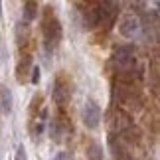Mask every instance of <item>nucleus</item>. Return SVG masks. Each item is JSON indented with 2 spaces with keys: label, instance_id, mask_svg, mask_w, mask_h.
I'll use <instances>...</instances> for the list:
<instances>
[{
  "label": "nucleus",
  "instance_id": "1",
  "mask_svg": "<svg viewBox=\"0 0 160 160\" xmlns=\"http://www.w3.org/2000/svg\"><path fill=\"white\" fill-rule=\"evenodd\" d=\"M44 26H42V34H44V42H46V48H48V52L52 50V48L59 42L61 38V28H59V22H58V18H55L52 14V8H46L44 12Z\"/></svg>",
  "mask_w": 160,
  "mask_h": 160
},
{
  "label": "nucleus",
  "instance_id": "2",
  "mask_svg": "<svg viewBox=\"0 0 160 160\" xmlns=\"http://www.w3.org/2000/svg\"><path fill=\"white\" fill-rule=\"evenodd\" d=\"M137 65V53L131 46H121L115 53V67L122 73H131Z\"/></svg>",
  "mask_w": 160,
  "mask_h": 160
},
{
  "label": "nucleus",
  "instance_id": "3",
  "mask_svg": "<svg viewBox=\"0 0 160 160\" xmlns=\"http://www.w3.org/2000/svg\"><path fill=\"white\" fill-rule=\"evenodd\" d=\"M99 121H101V109L99 105L93 101V99H87L83 105V125L87 128H97L99 127Z\"/></svg>",
  "mask_w": 160,
  "mask_h": 160
},
{
  "label": "nucleus",
  "instance_id": "4",
  "mask_svg": "<svg viewBox=\"0 0 160 160\" xmlns=\"http://www.w3.org/2000/svg\"><path fill=\"white\" fill-rule=\"evenodd\" d=\"M71 99V85L67 83L65 77H59L53 85V101L58 105H65Z\"/></svg>",
  "mask_w": 160,
  "mask_h": 160
},
{
  "label": "nucleus",
  "instance_id": "5",
  "mask_svg": "<svg viewBox=\"0 0 160 160\" xmlns=\"http://www.w3.org/2000/svg\"><path fill=\"white\" fill-rule=\"evenodd\" d=\"M138 20L134 16H127V18H122V22L119 24V32L122 38H134V36L138 34Z\"/></svg>",
  "mask_w": 160,
  "mask_h": 160
},
{
  "label": "nucleus",
  "instance_id": "6",
  "mask_svg": "<svg viewBox=\"0 0 160 160\" xmlns=\"http://www.w3.org/2000/svg\"><path fill=\"white\" fill-rule=\"evenodd\" d=\"M0 111H2V115L12 113V93L6 87H0Z\"/></svg>",
  "mask_w": 160,
  "mask_h": 160
},
{
  "label": "nucleus",
  "instance_id": "7",
  "mask_svg": "<svg viewBox=\"0 0 160 160\" xmlns=\"http://www.w3.org/2000/svg\"><path fill=\"white\" fill-rule=\"evenodd\" d=\"M87 158L89 160H103V148L99 142H89L87 146Z\"/></svg>",
  "mask_w": 160,
  "mask_h": 160
},
{
  "label": "nucleus",
  "instance_id": "8",
  "mask_svg": "<svg viewBox=\"0 0 160 160\" xmlns=\"http://www.w3.org/2000/svg\"><path fill=\"white\" fill-rule=\"evenodd\" d=\"M34 18H36V2L28 0V2L24 4V20H26V22H32Z\"/></svg>",
  "mask_w": 160,
  "mask_h": 160
},
{
  "label": "nucleus",
  "instance_id": "9",
  "mask_svg": "<svg viewBox=\"0 0 160 160\" xmlns=\"http://www.w3.org/2000/svg\"><path fill=\"white\" fill-rule=\"evenodd\" d=\"M14 160H28L26 150H24V146H18V150H16V158H14Z\"/></svg>",
  "mask_w": 160,
  "mask_h": 160
},
{
  "label": "nucleus",
  "instance_id": "10",
  "mask_svg": "<svg viewBox=\"0 0 160 160\" xmlns=\"http://www.w3.org/2000/svg\"><path fill=\"white\" fill-rule=\"evenodd\" d=\"M52 160H69V156H67L65 152H58V154H55Z\"/></svg>",
  "mask_w": 160,
  "mask_h": 160
},
{
  "label": "nucleus",
  "instance_id": "11",
  "mask_svg": "<svg viewBox=\"0 0 160 160\" xmlns=\"http://www.w3.org/2000/svg\"><path fill=\"white\" fill-rule=\"evenodd\" d=\"M32 73H34V75H32V83H38V79H40V75H38V73H40V69H38V67H34V69H32Z\"/></svg>",
  "mask_w": 160,
  "mask_h": 160
},
{
  "label": "nucleus",
  "instance_id": "12",
  "mask_svg": "<svg viewBox=\"0 0 160 160\" xmlns=\"http://www.w3.org/2000/svg\"><path fill=\"white\" fill-rule=\"evenodd\" d=\"M0 16H2V0H0Z\"/></svg>",
  "mask_w": 160,
  "mask_h": 160
},
{
  "label": "nucleus",
  "instance_id": "13",
  "mask_svg": "<svg viewBox=\"0 0 160 160\" xmlns=\"http://www.w3.org/2000/svg\"><path fill=\"white\" fill-rule=\"evenodd\" d=\"M0 160H2V154H0Z\"/></svg>",
  "mask_w": 160,
  "mask_h": 160
}]
</instances>
